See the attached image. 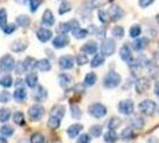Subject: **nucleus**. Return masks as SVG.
<instances>
[{"label": "nucleus", "instance_id": "f257e3e1", "mask_svg": "<svg viewBox=\"0 0 159 143\" xmlns=\"http://www.w3.org/2000/svg\"><path fill=\"white\" fill-rule=\"evenodd\" d=\"M120 82H121V76H120L119 73H116L115 70L108 72V73L105 75V78H103V86L108 89L118 87L120 85Z\"/></svg>", "mask_w": 159, "mask_h": 143}, {"label": "nucleus", "instance_id": "f03ea898", "mask_svg": "<svg viewBox=\"0 0 159 143\" xmlns=\"http://www.w3.org/2000/svg\"><path fill=\"white\" fill-rule=\"evenodd\" d=\"M138 107H139V111L143 115H145V116H153L154 112L157 111V104L153 100L147 99V100H144V102H140Z\"/></svg>", "mask_w": 159, "mask_h": 143}, {"label": "nucleus", "instance_id": "7ed1b4c3", "mask_svg": "<svg viewBox=\"0 0 159 143\" xmlns=\"http://www.w3.org/2000/svg\"><path fill=\"white\" fill-rule=\"evenodd\" d=\"M100 50H101V54L105 55V56H111V55H113L115 53V50H116L115 41L113 38H106V40H103V42L101 43Z\"/></svg>", "mask_w": 159, "mask_h": 143}, {"label": "nucleus", "instance_id": "20e7f679", "mask_svg": "<svg viewBox=\"0 0 159 143\" xmlns=\"http://www.w3.org/2000/svg\"><path fill=\"white\" fill-rule=\"evenodd\" d=\"M27 113H29V117H30V119L33 121V122H38L42 119V117L44 116V113H45V111H44V107L39 105V104H34L32 106H30V109L27 111Z\"/></svg>", "mask_w": 159, "mask_h": 143}, {"label": "nucleus", "instance_id": "39448f33", "mask_svg": "<svg viewBox=\"0 0 159 143\" xmlns=\"http://www.w3.org/2000/svg\"><path fill=\"white\" fill-rule=\"evenodd\" d=\"M88 112L89 115H92L94 118H102L107 115V109L105 105L100 104V102H95V104H92L88 109Z\"/></svg>", "mask_w": 159, "mask_h": 143}, {"label": "nucleus", "instance_id": "423d86ee", "mask_svg": "<svg viewBox=\"0 0 159 143\" xmlns=\"http://www.w3.org/2000/svg\"><path fill=\"white\" fill-rule=\"evenodd\" d=\"M16 67V61H14L13 56L10 54L4 55L0 59V69L4 72H11Z\"/></svg>", "mask_w": 159, "mask_h": 143}, {"label": "nucleus", "instance_id": "0eeeda50", "mask_svg": "<svg viewBox=\"0 0 159 143\" xmlns=\"http://www.w3.org/2000/svg\"><path fill=\"white\" fill-rule=\"evenodd\" d=\"M108 16H109V19L113 21H120L121 18H124L125 11H124L119 5L113 4V5H111L109 8H108Z\"/></svg>", "mask_w": 159, "mask_h": 143}, {"label": "nucleus", "instance_id": "6e6552de", "mask_svg": "<svg viewBox=\"0 0 159 143\" xmlns=\"http://www.w3.org/2000/svg\"><path fill=\"white\" fill-rule=\"evenodd\" d=\"M118 110H119L120 113H122L125 116H129V115H132L133 111H134V102L131 99H125V100L119 102Z\"/></svg>", "mask_w": 159, "mask_h": 143}, {"label": "nucleus", "instance_id": "1a4fd4ad", "mask_svg": "<svg viewBox=\"0 0 159 143\" xmlns=\"http://www.w3.org/2000/svg\"><path fill=\"white\" fill-rule=\"evenodd\" d=\"M33 99L38 102H43L48 99V91L45 87L43 86H36L34 91H33Z\"/></svg>", "mask_w": 159, "mask_h": 143}, {"label": "nucleus", "instance_id": "9d476101", "mask_svg": "<svg viewBox=\"0 0 159 143\" xmlns=\"http://www.w3.org/2000/svg\"><path fill=\"white\" fill-rule=\"evenodd\" d=\"M69 43H70L69 37H68L66 34H61L53 38L52 45L56 48V49H62V48H66Z\"/></svg>", "mask_w": 159, "mask_h": 143}, {"label": "nucleus", "instance_id": "9b49d317", "mask_svg": "<svg viewBox=\"0 0 159 143\" xmlns=\"http://www.w3.org/2000/svg\"><path fill=\"white\" fill-rule=\"evenodd\" d=\"M150 86H151V82L146 78H140L135 81V91H137L138 94L145 93L146 91L150 88Z\"/></svg>", "mask_w": 159, "mask_h": 143}, {"label": "nucleus", "instance_id": "f8f14e48", "mask_svg": "<svg viewBox=\"0 0 159 143\" xmlns=\"http://www.w3.org/2000/svg\"><path fill=\"white\" fill-rule=\"evenodd\" d=\"M76 60L74 59V56L71 55H63L60 57V67L62 69H71L75 64Z\"/></svg>", "mask_w": 159, "mask_h": 143}, {"label": "nucleus", "instance_id": "ddd939ff", "mask_svg": "<svg viewBox=\"0 0 159 143\" xmlns=\"http://www.w3.org/2000/svg\"><path fill=\"white\" fill-rule=\"evenodd\" d=\"M120 57L124 62H129L133 60V55H132V50H131V47L128 44H124L122 47L120 48Z\"/></svg>", "mask_w": 159, "mask_h": 143}, {"label": "nucleus", "instance_id": "4468645a", "mask_svg": "<svg viewBox=\"0 0 159 143\" xmlns=\"http://www.w3.org/2000/svg\"><path fill=\"white\" fill-rule=\"evenodd\" d=\"M98 43L95 41H88L87 43H84L82 48H81V51L87 55H95L98 51Z\"/></svg>", "mask_w": 159, "mask_h": 143}, {"label": "nucleus", "instance_id": "2eb2a0df", "mask_svg": "<svg viewBox=\"0 0 159 143\" xmlns=\"http://www.w3.org/2000/svg\"><path fill=\"white\" fill-rule=\"evenodd\" d=\"M128 124L133 129H143L145 126V121L139 115H134L128 119Z\"/></svg>", "mask_w": 159, "mask_h": 143}, {"label": "nucleus", "instance_id": "dca6fc26", "mask_svg": "<svg viewBox=\"0 0 159 143\" xmlns=\"http://www.w3.org/2000/svg\"><path fill=\"white\" fill-rule=\"evenodd\" d=\"M37 38L39 40V42L42 43H47L51 40L52 37V32L49 30V29H45V27H40L37 30Z\"/></svg>", "mask_w": 159, "mask_h": 143}, {"label": "nucleus", "instance_id": "f3484780", "mask_svg": "<svg viewBox=\"0 0 159 143\" xmlns=\"http://www.w3.org/2000/svg\"><path fill=\"white\" fill-rule=\"evenodd\" d=\"M55 24V17L50 10H45L44 14L42 17V25L44 26H52Z\"/></svg>", "mask_w": 159, "mask_h": 143}, {"label": "nucleus", "instance_id": "a211bd4d", "mask_svg": "<svg viewBox=\"0 0 159 143\" xmlns=\"http://www.w3.org/2000/svg\"><path fill=\"white\" fill-rule=\"evenodd\" d=\"M82 129H83V125L76 123V124H73V125H70V126L68 128L66 134H68V136L70 137V138H75V137L79 136V134L82 131Z\"/></svg>", "mask_w": 159, "mask_h": 143}, {"label": "nucleus", "instance_id": "6ab92c4d", "mask_svg": "<svg viewBox=\"0 0 159 143\" xmlns=\"http://www.w3.org/2000/svg\"><path fill=\"white\" fill-rule=\"evenodd\" d=\"M148 44V40L146 37H138L133 42V49L135 51H141L143 49H145Z\"/></svg>", "mask_w": 159, "mask_h": 143}, {"label": "nucleus", "instance_id": "aec40b11", "mask_svg": "<svg viewBox=\"0 0 159 143\" xmlns=\"http://www.w3.org/2000/svg\"><path fill=\"white\" fill-rule=\"evenodd\" d=\"M146 67H147V73H148V75H150L151 78H157L159 68L156 62L152 61V60H150V61L147 60V61H146Z\"/></svg>", "mask_w": 159, "mask_h": 143}, {"label": "nucleus", "instance_id": "412c9836", "mask_svg": "<svg viewBox=\"0 0 159 143\" xmlns=\"http://www.w3.org/2000/svg\"><path fill=\"white\" fill-rule=\"evenodd\" d=\"M25 81H26V86H29L30 88H34L37 86V83H38V75H37V73H34L33 70L31 73H29L26 75V78H25Z\"/></svg>", "mask_w": 159, "mask_h": 143}, {"label": "nucleus", "instance_id": "4be33fe9", "mask_svg": "<svg viewBox=\"0 0 159 143\" xmlns=\"http://www.w3.org/2000/svg\"><path fill=\"white\" fill-rule=\"evenodd\" d=\"M27 48V43L23 41H16L11 44V50L14 53H21Z\"/></svg>", "mask_w": 159, "mask_h": 143}, {"label": "nucleus", "instance_id": "5701e85b", "mask_svg": "<svg viewBox=\"0 0 159 143\" xmlns=\"http://www.w3.org/2000/svg\"><path fill=\"white\" fill-rule=\"evenodd\" d=\"M16 23L21 27H29L30 24H31V19H30V17L26 16V14H20V16L17 17Z\"/></svg>", "mask_w": 159, "mask_h": 143}, {"label": "nucleus", "instance_id": "b1692460", "mask_svg": "<svg viewBox=\"0 0 159 143\" xmlns=\"http://www.w3.org/2000/svg\"><path fill=\"white\" fill-rule=\"evenodd\" d=\"M120 137L122 141H132L133 138L135 137V132L133 131V129L131 128H127V129H124L120 134Z\"/></svg>", "mask_w": 159, "mask_h": 143}, {"label": "nucleus", "instance_id": "393cba45", "mask_svg": "<svg viewBox=\"0 0 159 143\" xmlns=\"http://www.w3.org/2000/svg\"><path fill=\"white\" fill-rule=\"evenodd\" d=\"M37 68L39 69L40 72H49L51 69V62L48 59H42L37 62Z\"/></svg>", "mask_w": 159, "mask_h": 143}, {"label": "nucleus", "instance_id": "a878e982", "mask_svg": "<svg viewBox=\"0 0 159 143\" xmlns=\"http://www.w3.org/2000/svg\"><path fill=\"white\" fill-rule=\"evenodd\" d=\"M103 63H105V55L96 54L93 59H92V61H90V66H92L93 68H96V67L102 66Z\"/></svg>", "mask_w": 159, "mask_h": 143}, {"label": "nucleus", "instance_id": "bb28decb", "mask_svg": "<svg viewBox=\"0 0 159 143\" xmlns=\"http://www.w3.org/2000/svg\"><path fill=\"white\" fill-rule=\"evenodd\" d=\"M26 97H27V93L26 91H25V88H17L13 93V98L18 102H24L26 99Z\"/></svg>", "mask_w": 159, "mask_h": 143}, {"label": "nucleus", "instance_id": "cd10ccee", "mask_svg": "<svg viewBox=\"0 0 159 143\" xmlns=\"http://www.w3.org/2000/svg\"><path fill=\"white\" fill-rule=\"evenodd\" d=\"M61 119H62V118H60V117L50 116L49 121H48V126L52 130H57L61 125Z\"/></svg>", "mask_w": 159, "mask_h": 143}, {"label": "nucleus", "instance_id": "c85d7f7f", "mask_svg": "<svg viewBox=\"0 0 159 143\" xmlns=\"http://www.w3.org/2000/svg\"><path fill=\"white\" fill-rule=\"evenodd\" d=\"M103 138H105V142L114 143V142H116V141H118L119 136H118V134L115 132V130H108L106 134H105Z\"/></svg>", "mask_w": 159, "mask_h": 143}, {"label": "nucleus", "instance_id": "c756f323", "mask_svg": "<svg viewBox=\"0 0 159 143\" xmlns=\"http://www.w3.org/2000/svg\"><path fill=\"white\" fill-rule=\"evenodd\" d=\"M58 79H60V85L64 88L69 87L73 83V78L68 74H61Z\"/></svg>", "mask_w": 159, "mask_h": 143}, {"label": "nucleus", "instance_id": "7c9ffc66", "mask_svg": "<svg viewBox=\"0 0 159 143\" xmlns=\"http://www.w3.org/2000/svg\"><path fill=\"white\" fill-rule=\"evenodd\" d=\"M64 113H66V107L63 105H55L52 109H51V116L63 118Z\"/></svg>", "mask_w": 159, "mask_h": 143}, {"label": "nucleus", "instance_id": "2f4dec72", "mask_svg": "<svg viewBox=\"0 0 159 143\" xmlns=\"http://www.w3.org/2000/svg\"><path fill=\"white\" fill-rule=\"evenodd\" d=\"M37 60L34 57H31V56H27L26 59L24 60V63H25V67H26L27 70L32 72L34 68H37Z\"/></svg>", "mask_w": 159, "mask_h": 143}, {"label": "nucleus", "instance_id": "473e14b6", "mask_svg": "<svg viewBox=\"0 0 159 143\" xmlns=\"http://www.w3.org/2000/svg\"><path fill=\"white\" fill-rule=\"evenodd\" d=\"M73 32V36L75 38H77V40H82V38H86L88 34H89V31L86 30V29H82V27H77V29H75Z\"/></svg>", "mask_w": 159, "mask_h": 143}, {"label": "nucleus", "instance_id": "72a5a7b5", "mask_svg": "<svg viewBox=\"0 0 159 143\" xmlns=\"http://www.w3.org/2000/svg\"><path fill=\"white\" fill-rule=\"evenodd\" d=\"M0 85H1L4 88L11 87V86L13 85V79H12V76L8 74L1 76V78H0Z\"/></svg>", "mask_w": 159, "mask_h": 143}, {"label": "nucleus", "instance_id": "f704fd0d", "mask_svg": "<svg viewBox=\"0 0 159 143\" xmlns=\"http://www.w3.org/2000/svg\"><path fill=\"white\" fill-rule=\"evenodd\" d=\"M96 81H98V76H96V74L95 73H93V72H90V73H88V74L86 75V78H84V85L86 86H94L95 83H96Z\"/></svg>", "mask_w": 159, "mask_h": 143}, {"label": "nucleus", "instance_id": "c9c22d12", "mask_svg": "<svg viewBox=\"0 0 159 143\" xmlns=\"http://www.w3.org/2000/svg\"><path fill=\"white\" fill-rule=\"evenodd\" d=\"M70 113H71V117L74 119H80L82 116V111H81L77 104H71L70 105Z\"/></svg>", "mask_w": 159, "mask_h": 143}, {"label": "nucleus", "instance_id": "e433bc0d", "mask_svg": "<svg viewBox=\"0 0 159 143\" xmlns=\"http://www.w3.org/2000/svg\"><path fill=\"white\" fill-rule=\"evenodd\" d=\"M11 116H12V113H11L10 109H5V107L0 109V122L1 123L7 122L11 118Z\"/></svg>", "mask_w": 159, "mask_h": 143}, {"label": "nucleus", "instance_id": "4c0bfd02", "mask_svg": "<svg viewBox=\"0 0 159 143\" xmlns=\"http://www.w3.org/2000/svg\"><path fill=\"white\" fill-rule=\"evenodd\" d=\"M13 122L17 124V125H24L25 124V118H24V113L20 112V111H17L13 113Z\"/></svg>", "mask_w": 159, "mask_h": 143}, {"label": "nucleus", "instance_id": "58836bf2", "mask_svg": "<svg viewBox=\"0 0 159 143\" xmlns=\"http://www.w3.org/2000/svg\"><path fill=\"white\" fill-rule=\"evenodd\" d=\"M112 35L113 37H115V38H122L124 36H125V30H124V27L120 26V25H116V26L113 27L112 30Z\"/></svg>", "mask_w": 159, "mask_h": 143}, {"label": "nucleus", "instance_id": "ea45409f", "mask_svg": "<svg viewBox=\"0 0 159 143\" xmlns=\"http://www.w3.org/2000/svg\"><path fill=\"white\" fill-rule=\"evenodd\" d=\"M121 119L118 118V117H113L109 119V122H108V129L109 130H115L118 129L120 125H121Z\"/></svg>", "mask_w": 159, "mask_h": 143}, {"label": "nucleus", "instance_id": "a19ab883", "mask_svg": "<svg viewBox=\"0 0 159 143\" xmlns=\"http://www.w3.org/2000/svg\"><path fill=\"white\" fill-rule=\"evenodd\" d=\"M106 2V0H88V5H87V8L88 10H93L98 6H102L103 4Z\"/></svg>", "mask_w": 159, "mask_h": 143}, {"label": "nucleus", "instance_id": "79ce46f5", "mask_svg": "<svg viewBox=\"0 0 159 143\" xmlns=\"http://www.w3.org/2000/svg\"><path fill=\"white\" fill-rule=\"evenodd\" d=\"M89 134L93 137H100L102 134V126L101 125H93L89 129Z\"/></svg>", "mask_w": 159, "mask_h": 143}, {"label": "nucleus", "instance_id": "37998d69", "mask_svg": "<svg viewBox=\"0 0 159 143\" xmlns=\"http://www.w3.org/2000/svg\"><path fill=\"white\" fill-rule=\"evenodd\" d=\"M0 132H1V135L4 137H10L13 135L14 129L12 126H10V125H4V126L1 128V130H0Z\"/></svg>", "mask_w": 159, "mask_h": 143}, {"label": "nucleus", "instance_id": "c03bdc74", "mask_svg": "<svg viewBox=\"0 0 159 143\" xmlns=\"http://www.w3.org/2000/svg\"><path fill=\"white\" fill-rule=\"evenodd\" d=\"M140 35H141V27L139 25H133L131 29H129V36L132 38H138Z\"/></svg>", "mask_w": 159, "mask_h": 143}, {"label": "nucleus", "instance_id": "a18cd8bd", "mask_svg": "<svg viewBox=\"0 0 159 143\" xmlns=\"http://www.w3.org/2000/svg\"><path fill=\"white\" fill-rule=\"evenodd\" d=\"M69 11H71V5L69 4V2H62L61 4V6L58 7V13L61 14V16H63V14L68 13Z\"/></svg>", "mask_w": 159, "mask_h": 143}, {"label": "nucleus", "instance_id": "49530a36", "mask_svg": "<svg viewBox=\"0 0 159 143\" xmlns=\"http://www.w3.org/2000/svg\"><path fill=\"white\" fill-rule=\"evenodd\" d=\"M30 141H31V143H44L45 142V138L39 132H34V134H32Z\"/></svg>", "mask_w": 159, "mask_h": 143}, {"label": "nucleus", "instance_id": "de8ad7c7", "mask_svg": "<svg viewBox=\"0 0 159 143\" xmlns=\"http://www.w3.org/2000/svg\"><path fill=\"white\" fill-rule=\"evenodd\" d=\"M98 18L99 21L102 23V24H106L107 21H109V16H108V12L103 11V10H100L99 13H98Z\"/></svg>", "mask_w": 159, "mask_h": 143}, {"label": "nucleus", "instance_id": "09e8293b", "mask_svg": "<svg viewBox=\"0 0 159 143\" xmlns=\"http://www.w3.org/2000/svg\"><path fill=\"white\" fill-rule=\"evenodd\" d=\"M42 1H43V0H29L30 11H31V12H36V11L38 10V7L42 5Z\"/></svg>", "mask_w": 159, "mask_h": 143}, {"label": "nucleus", "instance_id": "8fccbe9b", "mask_svg": "<svg viewBox=\"0 0 159 143\" xmlns=\"http://www.w3.org/2000/svg\"><path fill=\"white\" fill-rule=\"evenodd\" d=\"M88 61V57H87V54H84V53H81V54H79L77 56H76V63L79 64V66H83V64H86Z\"/></svg>", "mask_w": 159, "mask_h": 143}, {"label": "nucleus", "instance_id": "3c124183", "mask_svg": "<svg viewBox=\"0 0 159 143\" xmlns=\"http://www.w3.org/2000/svg\"><path fill=\"white\" fill-rule=\"evenodd\" d=\"M16 73L17 74H23V73H25L27 69H26V67H25V63H24V61H20V62H18L17 64H16Z\"/></svg>", "mask_w": 159, "mask_h": 143}, {"label": "nucleus", "instance_id": "603ef678", "mask_svg": "<svg viewBox=\"0 0 159 143\" xmlns=\"http://www.w3.org/2000/svg\"><path fill=\"white\" fill-rule=\"evenodd\" d=\"M16 27H17L16 26V24H6V25H4L1 29H2V31H4L6 35H11L16 31Z\"/></svg>", "mask_w": 159, "mask_h": 143}, {"label": "nucleus", "instance_id": "864d4df0", "mask_svg": "<svg viewBox=\"0 0 159 143\" xmlns=\"http://www.w3.org/2000/svg\"><path fill=\"white\" fill-rule=\"evenodd\" d=\"M11 93L8 91H2L0 93V102H8L11 100Z\"/></svg>", "mask_w": 159, "mask_h": 143}, {"label": "nucleus", "instance_id": "5fc2aeb1", "mask_svg": "<svg viewBox=\"0 0 159 143\" xmlns=\"http://www.w3.org/2000/svg\"><path fill=\"white\" fill-rule=\"evenodd\" d=\"M7 13L5 8H1L0 10V27H2L4 25H6L7 23Z\"/></svg>", "mask_w": 159, "mask_h": 143}, {"label": "nucleus", "instance_id": "6e6d98bb", "mask_svg": "<svg viewBox=\"0 0 159 143\" xmlns=\"http://www.w3.org/2000/svg\"><path fill=\"white\" fill-rule=\"evenodd\" d=\"M58 30L61 31V34H68L69 31H71L69 23H61L60 26H58Z\"/></svg>", "mask_w": 159, "mask_h": 143}, {"label": "nucleus", "instance_id": "4d7b16f0", "mask_svg": "<svg viewBox=\"0 0 159 143\" xmlns=\"http://www.w3.org/2000/svg\"><path fill=\"white\" fill-rule=\"evenodd\" d=\"M90 142H92V138H90L89 135H87V134H82L77 138V143H90Z\"/></svg>", "mask_w": 159, "mask_h": 143}, {"label": "nucleus", "instance_id": "13d9d810", "mask_svg": "<svg viewBox=\"0 0 159 143\" xmlns=\"http://www.w3.org/2000/svg\"><path fill=\"white\" fill-rule=\"evenodd\" d=\"M154 0H139V6L141 8H146V7L151 6Z\"/></svg>", "mask_w": 159, "mask_h": 143}, {"label": "nucleus", "instance_id": "bf43d9fd", "mask_svg": "<svg viewBox=\"0 0 159 143\" xmlns=\"http://www.w3.org/2000/svg\"><path fill=\"white\" fill-rule=\"evenodd\" d=\"M25 83H26L25 80L18 79V80L14 81V86H16V88H24V87H25Z\"/></svg>", "mask_w": 159, "mask_h": 143}, {"label": "nucleus", "instance_id": "052dcab7", "mask_svg": "<svg viewBox=\"0 0 159 143\" xmlns=\"http://www.w3.org/2000/svg\"><path fill=\"white\" fill-rule=\"evenodd\" d=\"M68 23H69V25H70V29H71V31H74L75 29L80 27V23L76 21V19H71V21H69Z\"/></svg>", "mask_w": 159, "mask_h": 143}, {"label": "nucleus", "instance_id": "680f3d73", "mask_svg": "<svg viewBox=\"0 0 159 143\" xmlns=\"http://www.w3.org/2000/svg\"><path fill=\"white\" fill-rule=\"evenodd\" d=\"M154 94L159 98V82H157L156 86H154Z\"/></svg>", "mask_w": 159, "mask_h": 143}, {"label": "nucleus", "instance_id": "e2e57ef3", "mask_svg": "<svg viewBox=\"0 0 159 143\" xmlns=\"http://www.w3.org/2000/svg\"><path fill=\"white\" fill-rule=\"evenodd\" d=\"M14 1H17L19 5H25V4H26L29 0H14Z\"/></svg>", "mask_w": 159, "mask_h": 143}, {"label": "nucleus", "instance_id": "0e129e2a", "mask_svg": "<svg viewBox=\"0 0 159 143\" xmlns=\"http://www.w3.org/2000/svg\"><path fill=\"white\" fill-rule=\"evenodd\" d=\"M0 143H7L6 138H4V136H2V137H0Z\"/></svg>", "mask_w": 159, "mask_h": 143}, {"label": "nucleus", "instance_id": "69168bd1", "mask_svg": "<svg viewBox=\"0 0 159 143\" xmlns=\"http://www.w3.org/2000/svg\"><path fill=\"white\" fill-rule=\"evenodd\" d=\"M158 111H159V107H158Z\"/></svg>", "mask_w": 159, "mask_h": 143}, {"label": "nucleus", "instance_id": "338daca9", "mask_svg": "<svg viewBox=\"0 0 159 143\" xmlns=\"http://www.w3.org/2000/svg\"><path fill=\"white\" fill-rule=\"evenodd\" d=\"M19 143H23V142H19Z\"/></svg>", "mask_w": 159, "mask_h": 143}, {"label": "nucleus", "instance_id": "774afa93", "mask_svg": "<svg viewBox=\"0 0 159 143\" xmlns=\"http://www.w3.org/2000/svg\"><path fill=\"white\" fill-rule=\"evenodd\" d=\"M63 1H64V0H63Z\"/></svg>", "mask_w": 159, "mask_h": 143}]
</instances>
